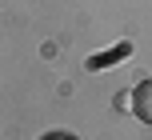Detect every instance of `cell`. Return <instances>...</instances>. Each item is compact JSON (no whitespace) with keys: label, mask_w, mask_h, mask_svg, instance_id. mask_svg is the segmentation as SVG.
I'll use <instances>...</instances> for the list:
<instances>
[{"label":"cell","mask_w":152,"mask_h":140,"mask_svg":"<svg viewBox=\"0 0 152 140\" xmlns=\"http://www.w3.org/2000/svg\"><path fill=\"white\" fill-rule=\"evenodd\" d=\"M128 96H132V100H128V104H132V116H136L140 124H148V128H152V76H148V80H140V84L132 88Z\"/></svg>","instance_id":"6da1fadb"},{"label":"cell","mask_w":152,"mask_h":140,"mask_svg":"<svg viewBox=\"0 0 152 140\" xmlns=\"http://www.w3.org/2000/svg\"><path fill=\"white\" fill-rule=\"evenodd\" d=\"M128 52H132V44H116L112 52H104V56H100V52H96V56H88V68H92V72H100V68H112V64H116V60H124Z\"/></svg>","instance_id":"7a4b0ae2"},{"label":"cell","mask_w":152,"mask_h":140,"mask_svg":"<svg viewBox=\"0 0 152 140\" xmlns=\"http://www.w3.org/2000/svg\"><path fill=\"white\" fill-rule=\"evenodd\" d=\"M40 140H72V136H68V132H44Z\"/></svg>","instance_id":"3957f363"}]
</instances>
